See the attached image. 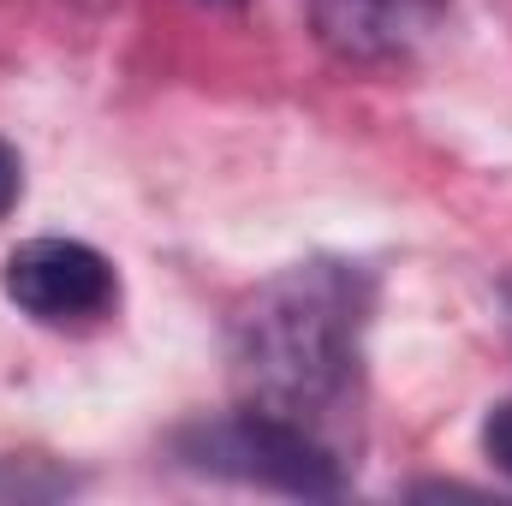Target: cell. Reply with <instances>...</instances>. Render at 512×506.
I'll list each match as a JSON object with an SVG mask.
<instances>
[{
  "label": "cell",
  "instance_id": "cell-1",
  "mask_svg": "<svg viewBox=\"0 0 512 506\" xmlns=\"http://www.w3.org/2000/svg\"><path fill=\"white\" fill-rule=\"evenodd\" d=\"M370 280L346 262H298L262 280L233 316V381L245 405L274 417H316L358 376V334Z\"/></svg>",
  "mask_w": 512,
  "mask_h": 506
},
{
  "label": "cell",
  "instance_id": "cell-2",
  "mask_svg": "<svg viewBox=\"0 0 512 506\" xmlns=\"http://www.w3.org/2000/svg\"><path fill=\"white\" fill-rule=\"evenodd\" d=\"M179 459L209 477H233V483L280 489V495H340L346 489L334 453L298 417H274L256 405L233 411V417L191 423L179 435Z\"/></svg>",
  "mask_w": 512,
  "mask_h": 506
},
{
  "label": "cell",
  "instance_id": "cell-3",
  "mask_svg": "<svg viewBox=\"0 0 512 506\" xmlns=\"http://www.w3.org/2000/svg\"><path fill=\"white\" fill-rule=\"evenodd\" d=\"M0 292L30 322L84 328V322H102L120 304V274H114L108 256L96 245H84V239H30V245H18L6 256Z\"/></svg>",
  "mask_w": 512,
  "mask_h": 506
},
{
  "label": "cell",
  "instance_id": "cell-4",
  "mask_svg": "<svg viewBox=\"0 0 512 506\" xmlns=\"http://www.w3.org/2000/svg\"><path fill=\"white\" fill-rule=\"evenodd\" d=\"M447 0H310L316 42L346 66H399L435 42Z\"/></svg>",
  "mask_w": 512,
  "mask_h": 506
},
{
  "label": "cell",
  "instance_id": "cell-5",
  "mask_svg": "<svg viewBox=\"0 0 512 506\" xmlns=\"http://www.w3.org/2000/svg\"><path fill=\"white\" fill-rule=\"evenodd\" d=\"M483 453H489V459L512 477V399H507V405H495V411L483 417Z\"/></svg>",
  "mask_w": 512,
  "mask_h": 506
},
{
  "label": "cell",
  "instance_id": "cell-6",
  "mask_svg": "<svg viewBox=\"0 0 512 506\" xmlns=\"http://www.w3.org/2000/svg\"><path fill=\"white\" fill-rule=\"evenodd\" d=\"M18 197H24V161L12 143H0V221L18 209Z\"/></svg>",
  "mask_w": 512,
  "mask_h": 506
}]
</instances>
